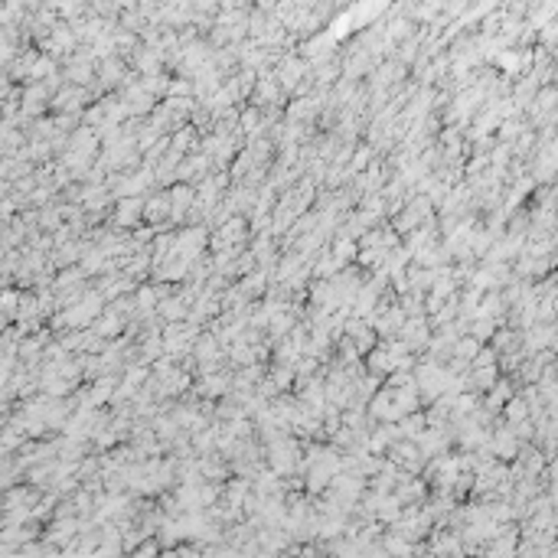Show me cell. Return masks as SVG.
<instances>
[{"label":"cell","instance_id":"cell-1","mask_svg":"<svg viewBox=\"0 0 558 558\" xmlns=\"http://www.w3.org/2000/svg\"><path fill=\"white\" fill-rule=\"evenodd\" d=\"M519 444H522V441L513 434L509 424H499V428L490 434V451H493V457H497V460H516Z\"/></svg>","mask_w":558,"mask_h":558},{"label":"cell","instance_id":"cell-2","mask_svg":"<svg viewBox=\"0 0 558 558\" xmlns=\"http://www.w3.org/2000/svg\"><path fill=\"white\" fill-rule=\"evenodd\" d=\"M166 216H170V199H166V193H157V196H144L141 219H147L154 229H160Z\"/></svg>","mask_w":558,"mask_h":558},{"label":"cell","instance_id":"cell-3","mask_svg":"<svg viewBox=\"0 0 558 558\" xmlns=\"http://www.w3.org/2000/svg\"><path fill=\"white\" fill-rule=\"evenodd\" d=\"M141 206H144V193L137 199H124L118 209V222L121 226H134L137 219H141Z\"/></svg>","mask_w":558,"mask_h":558},{"label":"cell","instance_id":"cell-4","mask_svg":"<svg viewBox=\"0 0 558 558\" xmlns=\"http://www.w3.org/2000/svg\"><path fill=\"white\" fill-rule=\"evenodd\" d=\"M333 255L339 258V261L347 264V258H356V251H359V245H356V239H347V235H339L337 241H333Z\"/></svg>","mask_w":558,"mask_h":558},{"label":"cell","instance_id":"cell-5","mask_svg":"<svg viewBox=\"0 0 558 558\" xmlns=\"http://www.w3.org/2000/svg\"><path fill=\"white\" fill-rule=\"evenodd\" d=\"M369 160H372V147H362V151L353 157V166H349V174H359V170H362L366 164H369Z\"/></svg>","mask_w":558,"mask_h":558},{"label":"cell","instance_id":"cell-6","mask_svg":"<svg viewBox=\"0 0 558 558\" xmlns=\"http://www.w3.org/2000/svg\"><path fill=\"white\" fill-rule=\"evenodd\" d=\"M99 330L101 333H121V317H114V314H111V317H105Z\"/></svg>","mask_w":558,"mask_h":558}]
</instances>
